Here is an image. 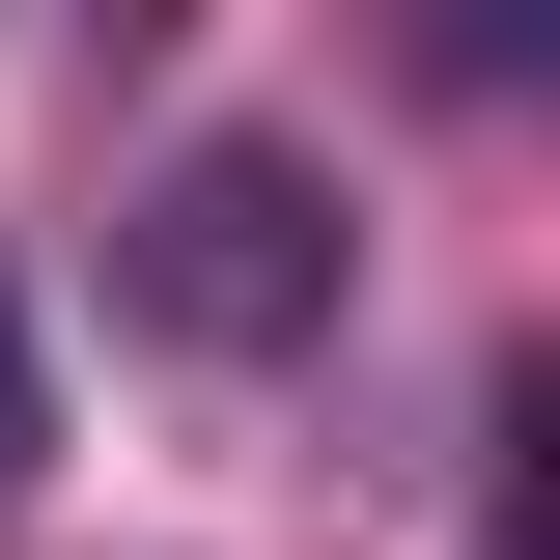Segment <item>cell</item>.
<instances>
[{
  "instance_id": "cell-1",
  "label": "cell",
  "mask_w": 560,
  "mask_h": 560,
  "mask_svg": "<svg viewBox=\"0 0 560 560\" xmlns=\"http://www.w3.org/2000/svg\"><path fill=\"white\" fill-rule=\"evenodd\" d=\"M113 308L197 337V364H308V337L364 308V224H337L308 140H168V168L113 197Z\"/></svg>"
},
{
  "instance_id": "cell-2",
  "label": "cell",
  "mask_w": 560,
  "mask_h": 560,
  "mask_svg": "<svg viewBox=\"0 0 560 560\" xmlns=\"http://www.w3.org/2000/svg\"><path fill=\"white\" fill-rule=\"evenodd\" d=\"M28 448H57V393H28V280H0V504H28Z\"/></svg>"
}]
</instances>
